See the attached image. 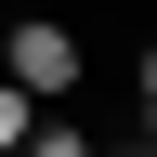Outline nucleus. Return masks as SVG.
Wrapping results in <instances>:
<instances>
[{"label":"nucleus","mask_w":157,"mask_h":157,"mask_svg":"<svg viewBox=\"0 0 157 157\" xmlns=\"http://www.w3.org/2000/svg\"><path fill=\"white\" fill-rule=\"evenodd\" d=\"M0 66H13V78H26V92H39V105H66V92H78V78H92V52H78V26H52V13H26V26H13V39H0Z\"/></svg>","instance_id":"f257e3e1"},{"label":"nucleus","mask_w":157,"mask_h":157,"mask_svg":"<svg viewBox=\"0 0 157 157\" xmlns=\"http://www.w3.org/2000/svg\"><path fill=\"white\" fill-rule=\"evenodd\" d=\"M13 157H92V131H78V118H39V131H26Z\"/></svg>","instance_id":"7ed1b4c3"},{"label":"nucleus","mask_w":157,"mask_h":157,"mask_svg":"<svg viewBox=\"0 0 157 157\" xmlns=\"http://www.w3.org/2000/svg\"><path fill=\"white\" fill-rule=\"evenodd\" d=\"M92 157H157V131H144V144H92Z\"/></svg>","instance_id":"39448f33"},{"label":"nucleus","mask_w":157,"mask_h":157,"mask_svg":"<svg viewBox=\"0 0 157 157\" xmlns=\"http://www.w3.org/2000/svg\"><path fill=\"white\" fill-rule=\"evenodd\" d=\"M131 92H144V105H157V52H131Z\"/></svg>","instance_id":"20e7f679"},{"label":"nucleus","mask_w":157,"mask_h":157,"mask_svg":"<svg viewBox=\"0 0 157 157\" xmlns=\"http://www.w3.org/2000/svg\"><path fill=\"white\" fill-rule=\"evenodd\" d=\"M26 131H39V92H26V78H13V66H0V157L26 144Z\"/></svg>","instance_id":"f03ea898"},{"label":"nucleus","mask_w":157,"mask_h":157,"mask_svg":"<svg viewBox=\"0 0 157 157\" xmlns=\"http://www.w3.org/2000/svg\"><path fill=\"white\" fill-rule=\"evenodd\" d=\"M144 118H157V105H144Z\"/></svg>","instance_id":"423d86ee"}]
</instances>
